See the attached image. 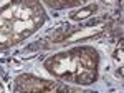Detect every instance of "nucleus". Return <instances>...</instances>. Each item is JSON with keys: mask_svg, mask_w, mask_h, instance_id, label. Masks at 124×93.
<instances>
[{"mask_svg": "<svg viewBox=\"0 0 124 93\" xmlns=\"http://www.w3.org/2000/svg\"><path fill=\"white\" fill-rule=\"evenodd\" d=\"M46 68L61 80L86 85L96 80L98 55L93 48L81 46L51 56L46 62Z\"/></svg>", "mask_w": 124, "mask_h": 93, "instance_id": "obj_1", "label": "nucleus"}, {"mask_svg": "<svg viewBox=\"0 0 124 93\" xmlns=\"http://www.w3.org/2000/svg\"><path fill=\"white\" fill-rule=\"evenodd\" d=\"M15 93H81L70 88L63 83L58 82H46V80H38L33 76H22L17 86H15Z\"/></svg>", "mask_w": 124, "mask_h": 93, "instance_id": "obj_2", "label": "nucleus"}]
</instances>
